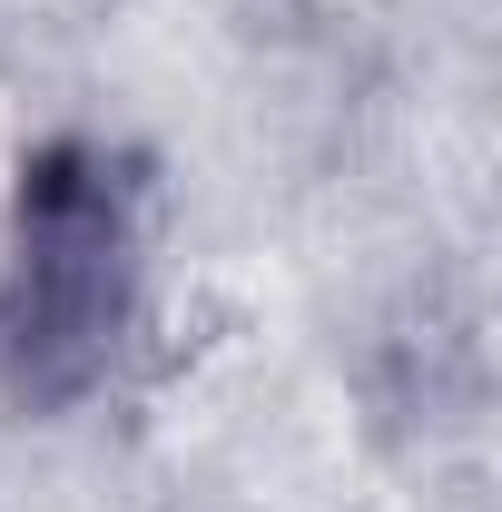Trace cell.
<instances>
[{
    "label": "cell",
    "mask_w": 502,
    "mask_h": 512,
    "mask_svg": "<svg viewBox=\"0 0 502 512\" xmlns=\"http://www.w3.org/2000/svg\"><path fill=\"white\" fill-rule=\"evenodd\" d=\"M148 296V158L119 138H40L0 227V404L69 414L128 355Z\"/></svg>",
    "instance_id": "1"
}]
</instances>
